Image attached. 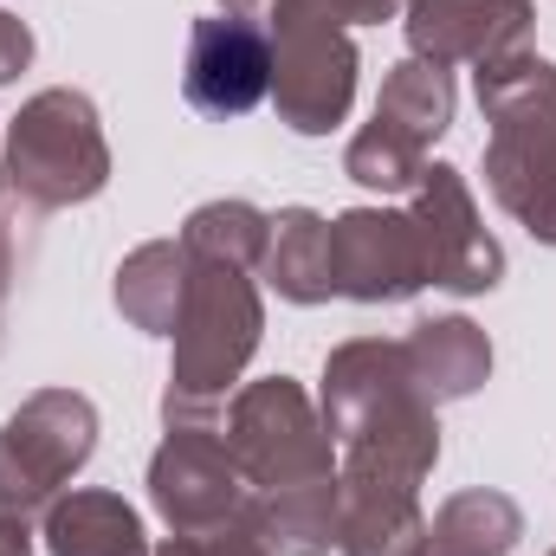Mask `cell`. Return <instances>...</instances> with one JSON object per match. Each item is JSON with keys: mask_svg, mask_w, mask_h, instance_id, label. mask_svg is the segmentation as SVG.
<instances>
[{"mask_svg": "<svg viewBox=\"0 0 556 556\" xmlns=\"http://www.w3.org/2000/svg\"><path fill=\"white\" fill-rule=\"evenodd\" d=\"M479 104L492 111V188L498 201L556 240V72L544 59H485Z\"/></svg>", "mask_w": 556, "mask_h": 556, "instance_id": "obj_1", "label": "cell"}, {"mask_svg": "<svg viewBox=\"0 0 556 556\" xmlns=\"http://www.w3.org/2000/svg\"><path fill=\"white\" fill-rule=\"evenodd\" d=\"M227 13H240L266 33L278 111L291 130L324 137L330 124H343L350 91H356V52L317 0H227Z\"/></svg>", "mask_w": 556, "mask_h": 556, "instance_id": "obj_2", "label": "cell"}, {"mask_svg": "<svg viewBox=\"0 0 556 556\" xmlns=\"http://www.w3.org/2000/svg\"><path fill=\"white\" fill-rule=\"evenodd\" d=\"M260 343V304L247 291L240 266L227 260H207L194 266L188 291H181V311H175V395H220L240 363L253 356Z\"/></svg>", "mask_w": 556, "mask_h": 556, "instance_id": "obj_3", "label": "cell"}, {"mask_svg": "<svg viewBox=\"0 0 556 556\" xmlns=\"http://www.w3.org/2000/svg\"><path fill=\"white\" fill-rule=\"evenodd\" d=\"M13 181L39 207H65L104 188V137L85 98L46 91L13 124Z\"/></svg>", "mask_w": 556, "mask_h": 556, "instance_id": "obj_4", "label": "cell"}, {"mask_svg": "<svg viewBox=\"0 0 556 556\" xmlns=\"http://www.w3.org/2000/svg\"><path fill=\"white\" fill-rule=\"evenodd\" d=\"M91 427V402L78 395H39L0 427V525H26V511H39L59 479L85 466Z\"/></svg>", "mask_w": 556, "mask_h": 556, "instance_id": "obj_5", "label": "cell"}, {"mask_svg": "<svg viewBox=\"0 0 556 556\" xmlns=\"http://www.w3.org/2000/svg\"><path fill=\"white\" fill-rule=\"evenodd\" d=\"M453 117V85L440 65H402L382 91V111H376V130H363L350 149V175L369 181V188H408L420 168V149L446 130Z\"/></svg>", "mask_w": 556, "mask_h": 556, "instance_id": "obj_6", "label": "cell"}, {"mask_svg": "<svg viewBox=\"0 0 556 556\" xmlns=\"http://www.w3.org/2000/svg\"><path fill=\"white\" fill-rule=\"evenodd\" d=\"M227 453L260 472L278 492H298V485H330V446L317 440L311 408L291 382H266L253 395H240V415L227 433Z\"/></svg>", "mask_w": 556, "mask_h": 556, "instance_id": "obj_7", "label": "cell"}, {"mask_svg": "<svg viewBox=\"0 0 556 556\" xmlns=\"http://www.w3.org/2000/svg\"><path fill=\"white\" fill-rule=\"evenodd\" d=\"M330 285L350 298H408L427 285L415 214H343L330 227Z\"/></svg>", "mask_w": 556, "mask_h": 556, "instance_id": "obj_8", "label": "cell"}, {"mask_svg": "<svg viewBox=\"0 0 556 556\" xmlns=\"http://www.w3.org/2000/svg\"><path fill=\"white\" fill-rule=\"evenodd\" d=\"M273 91V46L253 20H201L188 46V104L207 117H247Z\"/></svg>", "mask_w": 556, "mask_h": 556, "instance_id": "obj_9", "label": "cell"}, {"mask_svg": "<svg viewBox=\"0 0 556 556\" xmlns=\"http://www.w3.org/2000/svg\"><path fill=\"white\" fill-rule=\"evenodd\" d=\"M420 247H427V278L446 291H485L498 285V247L485 240V227L472 220V201L459 188L453 168H427V194L415 207Z\"/></svg>", "mask_w": 556, "mask_h": 556, "instance_id": "obj_10", "label": "cell"}, {"mask_svg": "<svg viewBox=\"0 0 556 556\" xmlns=\"http://www.w3.org/2000/svg\"><path fill=\"white\" fill-rule=\"evenodd\" d=\"M155 505L194 538L201 525H220L233 511V453L227 440H201L194 427H181L162 453H155Z\"/></svg>", "mask_w": 556, "mask_h": 556, "instance_id": "obj_11", "label": "cell"}, {"mask_svg": "<svg viewBox=\"0 0 556 556\" xmlns=\"http://www.w3.org/2000/svg\"><path fill=\"white\" fill-rule=\"evenodd\" d=\"M525 26V0H415V52L446 59H498Z\"/></svg>", "mask_w": 556, "mask_h": 556, "instance_id": "obj_12", "label": "cell"}, {"mask_svg": "<svg viewBox=\"0 0 556 556\" xmlns=\"http://www.w3.org/2000/svg\"><path fill=\"white\" fill-rule=\"evenodd\" d=\"M408 369H415V382L427 395H466V389L485 382L492 350L472 324L446 317V324H420V337L408 343Z\"/></svg>", "mask_w": 556, "mask_h": 556, "instance_id": "obj_13", "label": "cell"}, {"mask_svg": "<svg viewBox=\"0 0 556 556\" xmlns=\"http://www.w3.org/2000/svg\"><path fill=\"white\" fill-rule=\"evenodd\" d=\"M52 551L59 556H142V525L130 505L104 492H78L52 511Z\"/></svg>", "mask_w": 556, "mask_h": 556, "instance_id": "obj_14", "label": "cell"}, {"mask_svg": "<svg viewBox=\"0 0 556 556\" xmlns=\"http://www.w3.org/2000/svg\"><path fill=\"white\" fill-rule=\"evenodd\" d=\"M278 233L266 240V273L285 298H298V304H311V298H330L337 285H330V227L317 220V214H285L273 220Z\"/></svg>", "mask_w": 556, "mask_h": 556, "instance_id": "obj_15", "label": "cell"}, {"mask_svg": "<svg viewBox=\"0 0 556 556\" xmlns=\"http://www.w3.org/2000/svg\"><path fill=\"white\" fill-rule=\"evenodd\" d=\"M518 538V511L492 492H466L440 511V525L427 531V544H415V556H505Z\"/></svg>", "mask_w": 556, "mask_h": 556, "instance_id": "obj_16", "label": "cell"}, {"mask_svg": "<svg viewBox=\"0 0 556 556\" xmlns=\"http://www.w3.org/2000/svg\"><path fill=\"white\" fill-rule=\"evenodd\" d=\"M188 247H142L137 260L117 278V304L137 317L142 330H168L175 311H181V291H188Z\"/></svg>", "mask_w": 556, "mask_h": 556, "instance_id": "obj_17", "label": "cell"}, {"mask_svg": "<svg viewBox=\"0 0 556 556\" xmlns=\"http://www.w3.org/2000/svg\"><path fill=\"white\" fill-rule=\"evenodd\" d=\"M266 240H273V220L253 214V207H240V201H227V207H201V214L188 220V253H207V260H227V266L260 260Z\"/></svg>", "mask_w": 556, "mask_h": 556, "instance_id": "obj_18", "label": "cell"}, {"mask_svg": "<svg viewBox=\"0 0 556 556\" xmlns=\"http://www.w3.org/2000/svg\"><path fill=\"white\" fill-rule=\"evenodd\" d=\"M26 59H33V39H26V26L0 13V85H7V78H20V65H26Z\"/></svg>", "mask_w": 556, "mask_h": 556, "instance_id": "obj_19", "label": "cell"}, {"mask_svg": "<svg viewBox=\"0 0 556 556\" xmlns=\"http://www.w3.org/2000/svg\"><path fill=\"white\" fill-rule=\"evenodd\" d=\"M162 556H260V544H253V538H227V531H214V544L181 538V544H168Z\"/></svg>", "mask_w": 556, "mask_h": 556, "instance_id": "obj_20", "label": "cell"}, {"mask_svg": "<svg viewBox=\"0 0 556 556\" xmlns=\"http://www.w3.org/2000/svg\"><path fill=\"white\" fill-rule=\"evenodd\" d=\"M317 7H324L330 20H382L395 0H317Z\"/></svg>", "mask_w": 556, "mask_h": 556, "instance_id": "obj_21", "label": "cell"}, {"mask_svg": "<svg viewBox=\"0 0 556 556\" xmlns=\"http://www.w3.org/2000/svg\"><path fill=\"white\" fill-rule=\"evenodd\" d=\"M0 556H26V531L20 525H0Z\"/></svg>", "mask_w": 556, "mask_h": 556, "instance_id": "obj_22", "label": "cell"}, {"mask_svg": "<svg viewBox=\"0 0 556 556\" xmlns=\"http://www.w3.org/2000/svg\"><path fill=\"white\" fill-rule=\"evenodd\" d=\"M0 291H7V240H0Z\"/></svg>", "mask_w": 556, "mask_h": 556, "instance_id": "obj_23", "label": "cell"}]
</instances>
